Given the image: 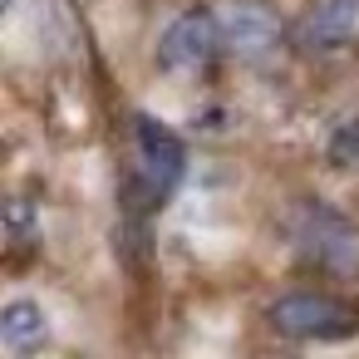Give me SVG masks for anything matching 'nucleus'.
Wrapping results in <instances>:
<instances>
[{
	"instance_id": "f257e3e1",
	"label": "nucleus",
	"mask_w": 359,
	"mask_h": 359,
	"mask_svg": "<svg viewBox=\"0 0 359 359\" xmlns=\"http://www.w3.org/2000/svg\"><path fill=\"white\" fill-rule=\"evenodd\" d=\"M182 172H187L182 138L168 123L138 114L133 118V168H128V182H123L128 217H148L153 207H163L172 197V187L182 182Z\"/></svg>"
},
{
	"instance_id": "f03ea898",
	"label": "nucleus",
	"mask_w": 359,
	"mask_h": 359,
	"mask_svg": "<svg viewBox=\"0 0 359 359\" xmlns=\"http://www.w3.org/2000/svg\"><path fill=\"white\" fill-rule=\"evenodd\" d=\"M290 241L310 266H320L330 276H354L359 271V226L325 202H300L295 207Z\"/></svg>"
},
{
	"instance_id": "7ed1b4c3",
	"label": "nucleus",
	"mask_w": 359,
	"mask_h": 359,
	"mask_svg": "<svg viewBox=\"0 0 359 359\" xmlns=\"http://www.w3.org/2000/svg\"><path fill=\"white\" fill-rule=\"evenodd\" d=\"M266 325L285 339H344L359 330V310L330 290H290L266 305Z\"/></svg>"
},
{
	"instance_id": "20e7f679",
	"label": "nucleus",
	"mask_w": 359,
	"mask_h": 359,
	"mask_svg": "<svg viewBox=\"0 0 359 359\" xmlns=\"http://www.w3.org/2000/svg\"><path fill=\"white\" fill-rule=\"evenodd\" d=\"M222 20L217 11H182L163 40H158V65L168 74H202L217 55H222Z\"/></svg>"
},
{
	"instance_id": "39448f33",
	"label": "nucleus",
	"mask_w": 359,
	"mask_h": 359,
	"mask_svg": "<svg viewBox=\"0 0 359 359\" xmlns=\"http://www.w3.org/2000/svg\"><path fill=\"white\" fill-rule=\"evenodd\" d=\"M217 20H222V45H226V55H236V60H246V65L271 60V55L280 50V40H285L280 20L261 6V0H226V6L217 11Z\"/></svg>"
},
{
	"instance_id": "423d86ee",
	"label": "nucleus",
	"mask_w": 359,
	"mask_h": 359,
	"mask_svg": "<svg viewBox=\"0 0 359 359\" xmlns=\"http://www.w3.org/2000/svg\"><path fill=\"white\" fill-rule=\"evenodd\" d=\"M295 45L300 50H320V55H330V50H349V45H359V0H310V11L295 20Z\"/></svg>"
},
{
	"instance_id": "0eeeda50",
	"label": "nucleus",
	"mask_w": 359,
	"mask_h": 359,
	"mask_svg": "<svg viewBox=\"0 0 359 359\" xmlns=\"http://www.w3.org/2000/svg\"><path fill=\"white\" fill-rule=\"evenodd\" d=\"M0 344L11 354H35L40 344H50V315L35 300H11L0 310Z\"/></svg>"
},
{
	"instance_id": "6e6552de",
	"label": "nucleus",
	"mask_w": 359,
	"mask_h": 359,
	"mask_svg": "<svg viewBox=\"0 0 359 359\" xmlns=\"http://www.w3.org/2000/svg\"><path fill=\"white\" fill-rule=\"evenodd\" d=\"M6 226H11V236H15V246L40 241V222H35V212H30L25 197H11V207H6Z\"/></svg>"
}]
</instances>
